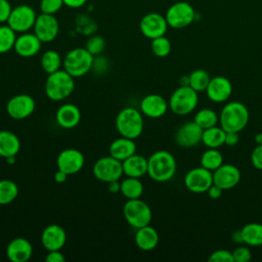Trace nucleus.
Wrapping results in <instances>:
<instances>
[{"instance_id": "79ce46f5", "label": "nucleus", "mask_w": 262, "mask_h": 262, "mask_svg": "<svg viewBox=\"0 0 262 262\" xmlns=\"http://www.w3.org/2000/svg\"><path fill=\"white\" fill-rule=\"evenodd\" d=\"M232 257H233V262H248L252 258L251 251L249 248L241 246L234 249L232 252Z\"/></svg>"}, {"instance_id": "6e6552de", "label": "nucleus", "mask_w": 262, "mask_h": 262, "mask_svg": "<svg viewBox=\"0 0 262 262\" xmlns=\"http://www.w3.org/2000/svg\"><path fill=\"white\" fill-rule=\"evenodd\" d=\"M165 17L169 27L173 29H183L194 20L195 12L188 2L178 1L168 8Z\"/></svg>"}, {"instance_id": "20e7f679", "label": "nucleus", "mask_w": 262, "mask_h": 262, "mask_svg": "<svg viewBox=\"0 0 262 262\" xmlns=\"http://www.w3.org/2000/svg\"><path fill=\"white\" fill-rule=\"evenodd\" d=\"M116 127L123 137L137 138L143 131V118L134 107L123 108L116 118Z\"/></svg>"}, {"instance_id": "7ed1b4c3", "label": "nucleus", "mask_w": 262, "mask_h": 262, "mask_svg": "<svg viewBox=\"0 0 262 262\" xmlns=\"http://www.w3.org/2000/svg\"><path fill=\"white\" fill-rule=\"evenodd\" d=\"M74 87V77L66 70H58L48 75L45 82V93L49 99L59 101L70 96Z\"/></svg>"}, {"instance_id": "a211bd4d", "label": "nucleus", "mask_w": 262, "mask_h": 262, "mask_svg": "<svg viewBox=\"0 0 262 262\" xmlns=\"http://www.w3.org/2000/svg\"><path fill=\"white\" fill-rule=\"evenodd\" d=\"M206 92L211 101L224 102L232 93V85L227 78L216 76L210 80Z\"/></svg>"}, {"instance_id": "c756f323", "label": "nucleus", "mask_w": 262, "mask_h": 262, "mask_svg": "<svg viewBox=\"0 0 262 262\" xmlns=\"http://www.w3.org/2000/svg\"><path fill=\"white\" fill-rule=\"evenodd\" d=\"M120 191L128 200L139 199L143 192V184L139 178L128 177L121 182Z\"/></svg>"}, {"instance_id": "cd10ccee", "label": "nucleus", "mask_w": 262, "mask_h": 262, "mask_svg": "<svg viewBox=\"0 0 262 262\" xmlns=\"http://www.w3.org/2000/svg\"><path fill=\"white\" fill-rule=\"evenodd\" d=\"M225 131L221 127L213 126L203 130L202 142L209 148H218L225 142Z\"/></svg>"}, {"instance_id": "aec40b11", "label": "nucleus", "mask_w": 262, "mask_h": 262, "mask_svg": "<svg viewBox=\"0 0 262 262\" xmlns=\"http://www.w3.org/2000/svg\"><path fill=\"white\" fill-rule=\"evenodd\" d=\"M66 239L67 234L64 229L57 224L48 225L41 235L42 245L48 252L60 250L64 246Z\"/></svg>"}, {"instance_id": "6ab92c4d", "label": "nucleus", "mask_w": 262, "mask_h": 262, "mask_svg": "<svg viewBox=\"0 0 262 262\" xmlns=\"http://www.w3.org/2000/svg\"><path fill=\"white\" fill-rule=\"evenodd\" d=\"M167 110L168 102L159 94H148L140 101V111L148 118H161L166 114Z\"/></svg>"}, {"instance_id": "4be33fe9", "label": "nucleus", "mask_w": 262, "mask_h": 262, "mask_svg": "<svg viewBox=\"0 0 262 262\" xmlns=\"http://www.w3.org/2000/svg\"><path fill=\"white\" fill-rule=\"evenodd\" d=\"M41 43V40L35 34L26 32L16 37L13 49L21 57H31L39 52Z\"/></svg>"}, {"instance_id": "e433bc0d", "label": "nucleus", "mask_w": 262, "mask_h": 262, "mask_svg": "<svg viewBox=\"0 0 262 262\" xmlns=\"http://www.w3.org/2000/svg\"><path fill=\"white\" fill-rule=\"evenodd\" d=\"M151 51L158 57H165L171 51V43L168 38L161 36L151 40Z\"/></svg>"}, {"instance_id": "58836bf2", "label": "nucleus", "mask_w": 262, "mask_h": 262, "mask_svg": "<svg viewBox=\"0 0 262 262\" xmlns=\"http://www.w3.org/2000/svg\"><path fill=\"white\" fill-rule=\"evenodd\" d=\"M105 46L104 39L99 35H93L91 36L87 42H86V49L94 56L100 54Z\"/></svg>"}, {"instance_id": "1a4fd4ad", "label": "nucleus", "mask_w": 262, "mask_h": 262, "mask_svg": "<svg viewBox=\"0 0 262 262\" xmlns=\"http://www.w3.org/2000/svg\"><path fill=\"white\" fill-rule=\"evenodd\" d=\"M36 18V12L31 6L20 4L12 8L7 19V25L15 33H26L34 27Z\"/></svg>"}, {"instance_id": "5701e85b", "label": "nucleus", "mask_w": 262, "mask_h": 262, "mask_svg": "<svg viewBox=\"0 0 262 262\" xmlns=\"http://www.w3.org/2000/svg\"><path fill=\"white\" fill-rule=\"evenodd\" d=\"M56 122L64 129H72L76 127L81 119V113L78 106L72 103L61 105L56 112Z\"/></svg>"}, {"instance_id": "de8ad7c7", "label": "nucleus", "mask_w": 262, "mask_h": 262, "mask_svg": "<svg viewBox=\"0 0 262 262\" xmlns=\"http://www.w3.org/2000/svg\"><path fill=\"white\" fill-rule=\"evenodd\" d=\"M222 189L218 186V185H216V184H212L211 186H210V188L207 190V192H208V195L212 199V200H217V199H219L220 196H221V194H222Z\"/></svg>"}, {"instance_id": "72a5a7b5", "label": "nucleus", "mask_w": 262, "mask_h": 262, "mask_svg": "<svg viewBox=\"0 0 262 262\" xmlns=\"http://www.w3.org/2000/svg\"><path fill=\"white\" fill-rule=\"evenodd\" d=\"M210 80L209 74L202 69L194 70L189 74V86L198 93L206 91Z\"/></svg>"}, {"instance_id": "5fc2aeb1", "label": "nucleus", "mask_w": 262, "mask_h": 262, "mask_svg": "<svg viewBox=\"0 0 262 262\" xmlns=\"http://www.w3.org/2000/svg\"><path fill=\"white\" fill-rule=\"evenodd\" d=\"M255 141L257 144H262V133H258L255 136Z\"/></svg>"}, {"instance_id": "b1692460", "label": "nucleus", "mask_w": 262, "mask_h": 262, "mask_svg": "<svg viewBox=\"0 0 262 262\" xmlns=\"http://www.w3.org/2000/svg\"><path fill=\"white\" fill-rule=\"evenodd\" d=\"M123 173L128 177L140 178L147 173V160L140 155H132L122 162Z\"/></svg>"}, {"instance_id": "f257e3e1", "label": "nucleus", "mask_w": 262, "mask_h": 262, "mask_svg": "<svg viewBox=\"0 0 262 262\" xmlns=\"http://www.w3.org/2000/svg\"><path fill=\"white\" fill-rule=\"evenodd\" d=\"M176 160L167 150H158L147 160V174L157 182L170 180L176 172Z\"/></svg>"}, {"instance_id": "9d476101", "label": "nucleus", "mask_w": 262, "mask_h": 262, "mask_svg": "<svg viewBox=\"0 0 262 262\" xmlns=\"http://www.w3.org/2000/svg\"><path fill=\"white\" fill-rule=\"evenodd\" d=\"M94 176L102 182H111L119 180L123 173L122 162L112 157H102L98 159L93 166Z\"/></svg>"}, {"instance_id": "a18cd8bd", "label": "nucleus", "mask_w": 262, "mask_h": 262, "mask_svg": "<svg viewBox=\"0 0 262 262\" xmlns=\"http://www.w3.org/2000/svg\"><path fill=\"white\" fill-rule=\"evenodd\" d=\"M45 259L47 262H64V260H66L63 255L59 252V250L49 251V253L47 254Z\"/></svg>"}, {"instance_id": "2eb2a0df", "label": "nucleus", "mask_w": 262, "mask_h": 262, "mask_svg": "<svg viewBox=\"0 0 262 262\" xmlns=\"http://www.w3.org/2000/svg\"><path fill=\"white\" fill-rule=\"evenodd\" d=\"M58 170L73 175L78 173L84 165V156L76 148H67L59 152L56 159Z\"/></svg>"}, {"instance_id": "8fccbe9b", "label": "nucleus", "mask_w": 262, "mask_h": 262, "mask_svg": "<svg viewBox=\"0 0 262 262\" xmlns=\"http://www.w3.org/2000/svg\"><path fill=\"white\" fill-rule=\"evenodd\" d=\"M69 175L67 174V173H64V172H62V171H60V170H57L56 172H55V174H54V180L57 182V183H62V182H64L66 180H67V177H68Z\"/></svg>"}, {"instance_id": "bb28decb", "label": "nucleus", "mask_w": 262, "mask_h": 262, "mask_svg": "<svg viewBox=\"0 0 262 262\" xmlns=\"http://www.w3.org/2000/svg\"><path fill=\"white\" fill-rule=\"evenodd\" d=\"M19 148L20 142L14 133L8 130L0 131V157L5 159L15 157V155L19 151Z\"/></svg>"}, {"instance_id": "ddd939ff", "label": "nucleus", "mask_w": 262, "mask_h": 262, "mask_svg": "<svg viewBox=\"0 0 262 262\" xmlns=\"http://www.w3.org/2000/svg\"><path fill=\"white\" fill-rule=\"evenodd\" d=\"M34 34L41 40V42L53 41L59 31V25L54 14L42 13L37 15L34 24Z\"/></svg>"}, {"instance_id": "37998d69", "label": "nucleus", "mask_w": 262, "mask_h": 262, "mask_svg": "<svg viewBox=\"0 0 262 262\" xmlns=\"http://www.w3.org/2000/svg\"><path fill=\"white\" fill-rule=\"evenodd\" d=\"M251 163L256 169L262 170V144H257V146L253 149L251 155Z\"/></svg>"}, {"instance_id": "2f4dec72", "label": "nucleus", "mask_w": 262, "mask_h": 262, "mask_svg": "<svg viewBox=\"0 0 262 262\" xmlns=\"http://www.w3.org/2000/svg\"><path fill=\"white\" fill-rule=\"evenodd\" d=\"M18 194L17 185L9 179L0 180V205H8L13 202Z\"/></svg>"}, {"instance_id": "c9c22d12", "label": "nucleus", "mask_w": 262, "mask_h": 262, "mask_svg": "<svg viewBox=\"0 0 262 262\" xmlns=\"http://www.w3.org/2000/svg\"><path fill=\"white\" fill-rule=\"evenodd\" d=\"M15 32L8 26H0V53H6L14 47Z\"/></svg>"}, {"instance_id": "c85d7f7f", "label": "nucleus", "mask_w": 262, "mask_h": 262, "mask_svg": "<svg viewBox=\"0 0 262 262\" xmlns=\"http://www.w3.org/2000/svg\"><path fill=\"white\" fill-rule=\"evenodd\" d=\"M243 241L246 245L258 247L262 246V224L260 223H248L242 229Z\"/></svg>"}, {"instance_id": "393cba45", "label": "nucleus", "mask_w": 262, "mask_h": 262, "mask_svg": "<svg viewBox=\"0 0 262 262\" xmlns=\"http://www.w3.org/2000/svg\"><path fill=\"white\" fill-rule=\"evenodd\" d=\"M110 155L117 160L123 162L136 151V144L133 139L121 137L114 140L110 145Z\"/></svg>"}, {"instance_id": "dca6fc26", "label": "nucleus", "mask_w": 262, "mask_h": 262, "mask_svg": "<svg viewBox=\"0 0 262 262\" xmlns=\"http://www.w3.org/2000/svg\"><path fill=\"white\" fill-rule=\"evenodd\" d=\"M202 135L203 129L194 121H189L178 128L175 133V141L179 146L189 148L202 141Z\"/></svg>"}, {"instance_id": "f03ea898", "label": "nucleus", "mask_w": 262, "mask_h": 262, "mask_svg": "<svg viewBox=\"0 0 262 262\" xmlns=\"http://www.w3.org/2000/svg\"><path fill=\"white\" fill-rule=\"evenodd\" d=\"M249 121V111L247 106L239 101L226 103L220 113L219 122L225 132H239Z\"/></svg>"}, {"instance_id": "c03bdc74", "label": "nucleus", "mask_w": 262, "mask_h": 262, "mask_svg": "<svg viewBox=\"0 0 262 262\" xmlns=\"http://www.w3.org/2000/svg\"><path fill=\"white\" fill-rule=\"evenodd\" d=\"M12 7L8 0H0V23H7Z\"/></svg>"}, {"instance_id": "864d4df0", "label": "nucleus", "mask_w": 262, "mask_h": 262, "mask_svg": "<svg viewBox=\"0 0 262 262\" xmlns=\"http://www.w3.org/2000/svg\"><path fill=\"white\" fill-rule=\"evenodd\" d=\"M180 86H189V76H182L179 80Z\"/></svg>"}, {"instance_id": "f8f14e48", "label": "nucleus", "mask_w": 262, "mask_h": 262, "mask_svg": "<svg viewBox=\"0 0 262 262\" xmlns=\"http://www.w3.org/2000/svg\"><path fill=\"white\" fill-rule=\"evenodd\" d=\"M168 27L166 17L158 12H149L145 14L139 23V29L143 36L151 40L165 36Z\"/></svg>"}, {"instance_id": "412c9836", "label": "nucleus", "mask_w": 262, "mask_h": 262, "mask_svg": "<svg viewBox=\"0 0 262 262\" xmlns=\"http://www.w3.org/2000/svg\"><path fill=\"white\" fill-rule=\"evenodd\" d=\"M33 254L31 243L24 237L13 238L6 248L7 258L11 262H26Z\"/></svg>"}, {"instance_id": "423d86ee", "label": "nucleus", "mask_w": 262, "mask_h": 262, "mask_svg": "<svg viewBox=\"0 0 262 262\" xmlns=\"http://www.w3.org/2000/svg\"><path fill=\"white\" fill-rule=\"evenodd\" d=\"M199 102V95L190 86H180L171 95L169 99V107L178 116L190 114Z\"/></svg>"}, {"instance_id": "9b49d317", "label": "nucleus", "mask_w": 262, "mask_h": 262, "mask_svg": "<svg viewBox=\"0 0 262 262\" xmlns=\"http://www.w3.org/2000/svg\"><path fill=\"white\" fill-rule=\"evenodd\" d=\"M184 184L191 192H206L213 184V172L202 166L193 168L186 173L184 177Z\"/></svg>"}, {"instance_id": "4468645a", "label": "nucleus", "mask_w": 262, "mask_h": 262, "mask_svg": "<svg viewBox=\"0 0 262 262\" xmlns=\"http://www.w3.org/2000/svg\"><path fill=\"white\" fill-rule=\"evenodd\" d=\"M35 110V100L31 95L17 94L10 98L6 104L7 114L15 120L28 118Z\"/></svg>"}, {"instance_id": "0eeeda50", "label": "nucleus", "mask_w": 262, "mask_h": 262, "mask_svg": "<svg viewBox=\"0 0 262 262\" xmlns=\"http://www.w3.org/2000/svg\"><path fill=\"white\" fill-rule=\"evenodd\" d=\"M126 221L134 228L146 226L151 221V210L149 206L140 199L128 200L123 208Z\"/></svg>"}, {"instance_id": "ea45409f", "label": "nucleus", "mask_w": 262, "mask_h": 262, "mask_svg": "<svg viewBox=\"0 0 262 262\" xmlns=\"http://www.w3.org/2000/svg\"><path fill=\"white\" fill-rule=\"evenodd\" d=\"M62 0H41L40 1V10L42 13L55 14L63 6Z\"/></svg>"}, {"instance_id": "39448f33", "label": "nucleus", "mask_w": 262, "mask_h": 262, "mask_svg": "<svg viewBox=\"0 0 262 262\" xmlns=\"http://www.w3.org/2000/svg\"><path fill=\"white\" fill-rule=\"evenodd\" d=\"M94 56L86 48H74L63 59L64 70L74 78L86 75L93 67Z\"/></svg>"}, {"instance_id": "09e8293b", "label": "nucleus", "mask_w": 262, "mask_h": 262, "mask_svg": "<svg viewBox=\"0 0 262 262\" xmlns=\"http://www.w3.org/2000/svg\"><path fill=\"white\" fill-rule=\"evenodd\" d=\"M63 4L70 8H79L85 5L87 0H62Z\"/></svg>"}, {"instance_id": "a19ab883", "label": "nucleus", "mask_w": 262, "mask_h": 262, "mask_svg": "<svg viewBox=\"0 0 262 262\" xmlns=\"http://www.w3.org/2000/svg\"><path fill=\"white\" fill-rule=\"evenodd\" d=\"M208 261L209 262H233V257L231 252L221 249L213 252L210 255Z\"/></svg>"}, {"instance_id": "7c9ffc66", "label": "nucleus", "mask_w": 262, "mask_h": 262, "mask_svg": "<svg viewBox=\"0 0 262 262\" xmlns=\"http://www.w3.org/2000/svg\"><path fill=\"white\" fill-rule=\"evenodd\" d=\"M222 164L223 157L217 148H208L201 157V166L212 172L219 168Z\"/></svg>"}, {"instance_id": "49530a36", "label": "nucleus", "mask_w": 262, "mask_h": 262, "mask_svg": "<svg viewBox=\"0 0 262 262\" xmlns=\"http://www.w3.org/2000/svg\"><path fill=\"white\" fill-rule=\"evenodd\" d=\"M238 142V132H226L224 144L228 146H233Z\"/></svg>"}, {"instance_id": "4c0bfd02", "label": "nucleus", "mask_w": 262, "mask_h": 262, "mask_svg": "<svg viewBox=\"0 0 262 262\" xmlns=\"http://www.w3.org/2000/svg\"><path fill=\"white\" fill-rule=\"evenodd\" d=\"M77 31L83 35H90L94 33L97 29L96 23L86 14H80L76 18Z\"/></svg>"}, {"instance_id": "3c124183", "label": "nucleus", "mask_w": 262, "mask_h": 262, "mask_svg": "<svg viewBox=\"0 0 262 262\" xmlns=\"http://www.w3.org/2000/svg\"><path fill=\"white\" fill-rule=\"evenodd\" d=\"M231 239H232V242L235 243V244H242V243H244L242 230H241V229H239V230H235V231L232 233V235H231Z\"/></svg>"}, {"instance_id": "473e14b6", "label": "nucleus", "mask_w": 262, "mask_h": 262, "mask_svg": "<svg viewBox=\"0 0 262 262\" xmlns=\"http://www.w3.org/2000/svg\"><path fill=\"white\" fill-rule=\"evenodd\" d=\"M193 121L203 130H205V129L211 128L213 126H216L219 121V117L216 114V112H214L211 108H202L196 113Z\"/></svg>"}, {"instance_id": "f704fd0d", "label": "nucleus", "mask_w": 262, "mask_h": 262, "mask_svg": "<svg viewBox=\"0 0 262 262\" xmlns=\"http://www.w3.org/2000/svg\"><path fill=\"white\" fill-rule=\"evenodd\" d=\"M61 66V57L54 50L46 51L41 57V67L49 75L59 70Z\"/></svg>"}, {"instance_id": "603ef678", "label": "nucleus", "mask_w": 262, "mask_h": 262, "mask_svg": "<svg viewBox=\"0 0 262 262\" xmlns=\"http://www.w3.org/2000/svg\"><path fill=\"white\" fill-rule=\"evenodd\" d=\"M120 187H121V183L118 182V180H115V181H111L108 182V190L111 192H118L120 190Z\"/></svg>"}, {"instance_id": "f3484780", "label": "nucleus", "mask_w": 262, "mask_h": 262, "mask_svg": "<svg viewBox=\"0 0 262 262\" xmlns=\"http://www.w3.org/2000/svg\"><path fill=\"white\" fill-rule=\"evenodd\" d=\"M241 180V172L232 164H222L213 171V183L218 185L222 190L233 188Z\"/></svg>"}, {"instance_id": "a878e982", "label": "nucleus", "mask_w": 262, "mask_h": 262, "mask_svg": "<svg viewBox=\"0 0 262 262\" xmlns=\"http://www.w3.org/2000/svg\"><path fill=\"white\" fill-rule=\"evenodd\" d=\"M135 243L139 249L150 251L158 246L159 234L157 230L148 224L137 229L135 233Z\"/></svg>"}]
</instances>
